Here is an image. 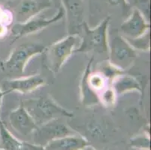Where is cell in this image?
<instances>
[{
    "label": "cell",
    "instance_id": "obj_4",
    "mask_svg": "<svg viewBox=\"0 0 151 150\" xmlns=\"http://www.w3.org/2000/svg\"><path fill=\"white\" fill-rule=\"evenodd\" d=\"M44 44L38 42H27L18 45L11 53L9 59L2 63V70L9 74H22L27 62L34 56L41 54L46 50Z\"/></svg>",
    "mask_w": 151,
    "mask_h": 150
},
{
    "label": "cell",
    "instance_id": "obj_11",
    "mask_svg": "<svg viewBox=\"0 0 151 150\" xmlns=\"http://www.w3.org/2000/svg\"><path fill=\"white\" fill-rule=\"evenodd\" d=\"M122 36L134 39L143 35L150 30V24L138 9H134L131 16L120 27Z\"/></svg>",
    "mask_w": 151,
    "mask_h": 150
},
{
    "label": "cell",
    "instance_id": "obj_10",
    "mask_svg": "<svg viewBox=\"0 0 151 150\" xmlns=\"http://www.w3.org/2000/svg\"><path fill=\"white\" fill-rule=\"evenodd\" d=\"M68 20V35L81 32L83 21V5L82 0H62Z\"/></svg>",
    "mask_w": 151,
    "mask_h": 150
},
{
    "label": "cell",
    "instance_id": "obj_17",
    "mask_svg": "<svg viewBox=\"0 0 151 150\" xmlns=\"http://www.w3.org/2000/svg\"><path fill=\"white\" fill-rule=\"evenodd\" d=\"M99 73L106 80L108 86H111V83L114 80V78L123 74V71L114 67L108 61L105 63L101 64Z\"/></svg>",
    "mask_w": 151,
    "mask_h": 150
},
{
    "label": "cell",
    "instance_id": "obj_14",
    "mask_svg": "<svg viewBox=\"0 0 151 150\" xmlns=\"http://www.w3.org/2000/svg\"><path fill=\"white\" fill-rule=\"evenodd\" d=\"M93 57L90 59L88 64L86 65V69L84 70L81 82V101L83 105L93 106L99 102V97L96 91L93 90L88 83V75L91 72V65L93 63Z\"/></svg>",
    "mask_w": 151,
    "mask_h": 150
},
{
    "label": "cell",
    "instance_id": "obj_23",
    "mask_svg": "<svg viewBox=\"0 0 151 150\" xmlns=\"http://www.w3.org/2000/svg\"><path fill=\"white\" fill-rule=\"evenodd\" d=\"M27 147H28L29 150H45V147L42 146L28 144V143H27Z\"/></svg>",
    "mask_w": 151,
    "mask_h": 150
},
{
    "label": "cell",
    "instance_id": "obj_1",
    "mask_svg": "<svg viewBox=\"0 0 151 150\" xmlns=\"http://www.w3.org/2000/svg\"><path fill=\"white\" fill-rule=\"evenodd\" d=\"M21 104L38 126L60 117L73 116L72 113L59 105L48 95L28 99Z\"/></svg>",
    "mask_w": 151,
    "mask_h": 150
},
{
    "label": "cell",
    "instance_id": "obj_21",
    "mask_svg": "<svg viewBox=\"0 0 151 150\" xmlns=\"http://www.w3.org/2000/svg\"><path fill=\"white\" fill-rule=\"evenodd\" d=\"M131 146L141 149H150V138L147 136L139 135L131 139Z\"/></svg>",
    "mask_w": 151,
    "mask_h": 150
},
{
    "label": "cell",
    "instance_id": "obj_27",
    "mask_svg": "<svg viewBox=\"0 0 151 150\" xmlns=\"http://www.w3.org/2000/svg\"><path fill=\"white\" fill-rule=\"evenodd\" d=\"M0 66H1V68H2V62L1 61H0Z\"/></svg>",
    "mask_w": 151,
    "mask_h": 150
},
{
    "label": "cell",
    "instance_id": "obj_26",
    "mask_svg": "<svg viewBox=\"0 0 151 150\" xmlns=\"http://www.w3.org/2000/svg\"><path fill=\"white\" fill-rule=\"evenodd\" d=\"M51 1H53V2H54L56 4L59 3V2H60V0H51Z\"/></svg>",
    "mask_w": 151,
    "mask_h": 150
},
{
    "label": "cell",
    "instance_id": "obj_25",
    "mask_svg": "<svg viewBox=\"0 0 151 150\" xmlns=\"http://www.w3.org/2000/svg\"><path fill=\"white\" fill-rule=\"evenodd\" d=\"M82 150H97V149H96L93 148V147L90 146H86L84 149H83Z\"/></svg>",
    "mask_w": 151,
    "mask_h": 150
},
{
    "label": "cell",
    "instance_id": "obj_24",
    "mask_svg": "<svg viewBox=\"0 0 151 150\" xmlns=\"http://www.w3.org/2000/svg\"><path fill=\"white\" fill-rule=\"evenodd\" d=\"M5 95V92L2 89L1 86H0V107H1V104H2V97Z\"/></svg>",
    "mask_w": 151,
    "mask_h": 150
},
{
    "label": "cell",
    "instance_id": "obj_19",
    "mask_svg": "<svg viewBox=\"0 0 151 150\" xmlns=\"http://www.w3.org/2000/svg\"><path fill=\"white\" fill-rule=\"evenodd\" d=\"M107 82L105 78L99 72L96 74H92L91 72L88 75V83L92 89L96 92V90H101L105 86ZM108 83V82H107Z\"/></svg>",
    "mask_w": 151,
    "mask_h": 150
},
{
    "label": "cell",
    "instance_id": "obj_9",
    "mask_svg": "<svg viewBox=\"0 0 151 150\" xmlns=\"http://www.w3.org/2000/svg\"><path fill=\"white\" fill-rule=\"evenodd\" d=\"M9 119L11 127L17 134L22 136H28L33 134L38 128L35 121L22 104L10 113Z\"/></svg>",
    "mask_w": 151,
    "mask_h": 150
},
{
    "label": "cell",
    "instance_id": "obj_8",
    "mask_svg": "<svg viewBox=\"0 0 151 150\" xmlns=\"http://www.w3.org/2000/svg\"><path fill=\"white\" fill-rule=\"evenodd\" d=\"M50 6L49 0H17L13 9L17 23H23Z\"/></svg>",
    "mask_w": 151,
    "mask_h": 150
},
{
    "label": "cell",
    "instance_id": "obj_5",
    "mask_svg": "<svg viewBox=\"0 0 151 150\" xmlns=\"http://www.w3.org/2000/svg\"><path fill=\"white\" fill-rule=\"evenodd\" d=\"M80 43L81 38L79 35H68L46 49L47 65L49 70L54 74L58 72Z\"/></svg>",
    "mask_w": 151,
    "mask_h": 150
},
{
    "label": "cell",
    "instance_id": "obj_29",
    "mask_svg": "<svg viewBox=\"0 0 151 150\" xmlns=\"http://www.w3.org/2000/svg\"><path fill=\"white\" fill-rule=\"evenodd\" d=\"M0 122H1V119H0Z\"/></svg>",
    "mask_w": 151,
    "mask_h": 150
},
{
    "label": "cell",
    "instance_id": "obj_28",
    "mask_svg": "<svg viewBox=\"0 0 151 150\" xmlns=\"http://www.w3.org/2000/svg\"><path fill=\"white\" fill-rule=\"evenodd\" d=\"M2 1H6V0H0V2H2Z\"/></svg>",
    "mask_w": 151,
    "mask_h": 150
},
{
    "label": "cell",
    "instance_id": "obj_30",
    "mask_svg": "<svg viewBox=\"0 0 151 150\" xmlns=\"http://www.w3.org/2000/svg\"><path fill=\"white\" fill-rule=\"evenodd\" d=\"M0 150H1V149H0Z\"/></svg>",
    "mask_w": 151,
    "mask_h": 150
},
{
    "label": "cell",
    "instance_id": "obj_16",
    "mask_svg": "<svg viewBox=\"0 0 151 150\" xmlns=\"http://www.w3.org/2000/svg\"><path fill=\"white\" fill-rule=\"evenodd\" d=\"M0 149L29 150L27 143L21 142L14 137L2 121L0 122Z\"/></svg>",
    "mask_w": 151,
    "mask_h": 150
},
{
    "label": "cell",
    "instance_id": "obj_7",
    "mask_svg": "<svg viewBox=\"0 0 151 150\" xmlns=\"http://www.w3.org/2000/svg\"><path fill=\"white\" fill-rule=\"evenodd\" d=\"M65 15V11L63 7L60 6L57 13L50 18H45L43 17H34L28 21L23 23H16L12 29V35L14 37V41H17L23 36L31 35L36 32L40 31L46 28L50 25L57 23L61 20Z\"/></svg>",
    "mask_w": 151,
    "mask_h": 150
},
{
    "label": "cell",
    "instance_id": "obj_15",
    "mask_svg": "<svg viewBox=\"0 0 151 150\" xmlns=\"http://www.w3.org/2000/svg\"><path fill=\"white\" fill-rule=\"evenodd\" d=\"M111 86L116 95H120L130 91H138L142 93V87L139 81L134 77L129 74H120L114 78Z\"/></svg>",
    "mask_w": 151,
    "mask_h": 150
},
{
    "label": "cell",
    "instance_id": "obj_3",
    "mask_svg": "<svg viewBox=\"0 0 151 150\" xmlns=\"http://www.w3.org/2000/svg\"><path fill=\"white\" fill-rule=\"evenodd\" d=\"M108 62L124 71L136 60L137 51L116 30L108 33Z\"/></svg>",
    "mask_w": 151,
    "mask_h": 150
},
{
    "label": "cell",
    "instance_id": "obj_6",
    "mask_svg": "<svg viewBox=\"0 0 151 150\" xmlns=\"http://www.w3.org/2000/svg\"><path fill=\"white\" fill-rule=\"evenodd\" d=\"M72 134H76V132L71 130L58 118L38 126L33 132L34 144L45 146L51 140Z\"/></svg>",
    "mask_w": 151,
    "mask_h": 150
},
{
    "label": "cell",
    "instance_id": "obj_12",
    "mask_svg": "<svg viewBox=\"0 0 151 150\" xmlns=\"http://www.w3.org/2000/svg\"><path fill=\"white\" fill-rule=\"evenodd\" d=\"M45 84V79L39 74H36L32 76L10 80L5 83L6 89L3 91L5 95L14 91L27 94L36 90Z\"/></svg>",
    "mask_w": 151,
    "mask_h": 150
},
{
    "label": "cell",
    "instance_id": "obj_20",
    "mask_svg": "<svg viewBox=\"0 0 151 150\" xmlns=\"http://www.w3.org/2000/svg\"><path fill=\"white\" fill-rule=\"evenodd\" d=\"M116 96V94L112 87L111 86H108V87L101 94V98H99V101H101L103 105L110 107V106L114 105V104Z\"/></svg>",
    "mask_w": 151,
    "mask_h": 150
},
{
    "label": "cell",
    "instance_id": "obj_2",
    "mask_svg": "<svg viewBox=\"0 0 151 150\" xmlns=\"http://www.w3.org/2000/svg\"><path fill=\"white\" fill-rule=\"evenodd\" d=\"M110 17L101 21L96 28L90 29L86 22L83 23L79 46L74 50V53H88L93 52L101 55L108 54V33Z\"/></svg>",
    "mask_w": 151,
    "mask_h": 150
},
{
    "label": "cell",
    "instance_id": "obj_22",
    "mask_svg": "<svg viewBox=\"0 0 151 150\" xmlns=\"http://www.w3.org/2000/svg\"><path fill=\"white\" fill-rule=\"evenodd\" d=\"M110 5L113 6H118V5H126V0H107Z\"/></svg>",
    "mask_w": 151,
    "mask_h": 150
},
{
    "label": "cell",
    "instance_id": "obj_18",
    "mask_svg": "<svg viewBox=\"0 0 151 150\" xmlns=\"http://www.w3.org/2000/svg\"><path fill=\"white\" fill-rule=\"evenodd\" d=\"M150 35L149 30L138 38L134 39L126 38V40L136 51H148L150 50Z\"/></svg>",
    "mask_w": 151,
    "mask_h": 150
},
{
    "label": "cell",
    "instance_id": "obj_13",
    "mask_svg": "<svg viewBox=\"0 0 151 150\" xmlns=\"http://www.w3.org/2000/svg\"><path fill=\"white\" fill-rule=\"evenodd\" d=\"M87 146L89 143L86 139L72 134L51 140L44 147L45 150H82Z\"/></svg>",
    "mask_w": 151,
    "mask_h": 150
}]
</instances>
